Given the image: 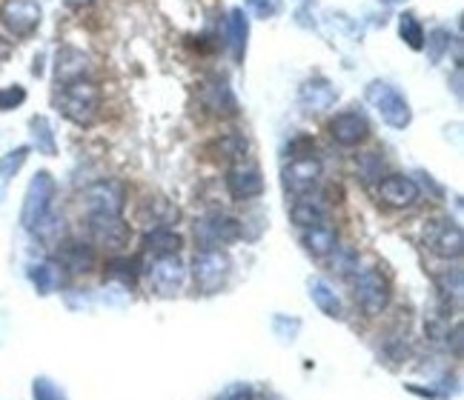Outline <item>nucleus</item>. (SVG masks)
Here are the masks:
<instances>
[{
	"label": "nucleus",
	"mask_w": 464,
	"mask_h": 400,
	"mask_svg": "<svg viewBox=\"0 0 464 400\" xmlns=\"http://www.w3.org/2000/svg\"><path fill=\"white\" fill-rule=\"evenodd\" d=\"M106 275L121 281L123 286H130V283H135V275H138V271H135V261H112Z\"/></svg>",
	"instance_id": "33"
},
{
	"label": "nucleus",
	"mask_w": 464,
	"mask_h": 400,
	"mask_svg": "<svg viewBox=\"0 0 464 400\" xmlns=\"http://www.w3.org/2000/svg\"><path fill=\"white\" fill-rule=\"evenodd\" d=\"M290 217L293 224H298L301 229H315V226H327V209L318 204V200H313L310 195L298 197L293 209H290Z\"/></svg>",
	"instance_id": "20"
},
{
	"label": "nucleus",
	"mask_w": 464,
	"mask_h": 400,
	"mask_svg": "<svg viewBox=\"0 0 464 400\" xmlns=\"http://www.w3.org/2000/svg\"><path fill=\"white\" fill-rule=\"evenodd\" d=\"M246 6L266 21V17H276L281 12V0H246Z\"/></svg>",
	"instance_id": "36"
},
{
	"label": "nucleus",
	"mask_w": 464,
	"mask_h": 400,
	"mask_svg": "<svg viewBox=\"0 0 464 400\" xmlns=\"http://www.w3.org/2000/svg\"><path fill=\"white\" fill-rule=\"evenodd\" d=\"M212 157H218L224 163H236L246 155V140L241 135H224L209 147Z\"/></svg>",
	"instance_id": "28"
},
{
	"label": "nucleus",
	"mask_w": 464,
	"mask_h": 400,
	"mask_svg": "<svg viewBox=\"0 0 464 400\" xmlns=\"http://www.w3.org/2000/svg\"><path fill=\"white\" fill-rule=\"evenodd\" d=\"M384 4H404V0H384Z\"/></svg>",
	"instance_id": "41"
},
{
	"label": "nucleus",
	"mask_w": 464,
	"mask_h": 400,
	"mask_svg": "<svg viewBox=\"0 0 464 400\" xmlns=\"http://www.w3.org/2000/svg\"><path fill=\"white\" fill-rule=\"evenodd\" d=\"M313 149H315L313 138H298L295 143H290V155H293V160H298V157H313Z\"/></svg>",
	"instance_id": "38"
},
{
	"label": "nucleus",
	"mask_w": 464,
	"mask_h": 400,
	"mask_svg": "<svg viewBox=\"0 0 464 400\" xmlns=\"http://www.w3.org/2000/svg\"><path fill=\"white\" fill-rule=\"evenodd\" d=\"M29 152H32V147H17V149H12L0 157V180H12L17 172H21Z\"/></svg>",
	"instance_id": "30"
},
{
	"label": "nucleus",
	"mask_w": 464,
	"mask_h": 400,
	"mask_svg": "<svg viewBox=\"0 0 464 400\" xmlns=\"http://www.w3.org/2000/svg\"><path fill=\"white\" fill-rule=\"evenodd\" d=\"M229 271H232V261H229V254L221 249H201L192 261L195 289H198L201 295L221 292V286L227 283Z\"/></svg>",
	"instance_id": "3"
},
{
	"label": "nucleus",
	"mask_w": 464,
	"mask_h": 400,
	"mask_svg": "<svg viewBox=\"0 0 464 400\" xmlns=\"http://www.w3.org/2000/svg\"><path fill=\"white\" fill-rule=\"evenodd\" d=\"M83 206L89 214H121L123 212V186L115 180H101L92 184L83 195Z\"/></svg>",
	"instance_id": "9"
},
{
	"label": "nucleus",
	"mask_w": 464,
	"mask_h": 400,
	"mask_svg": "<svg viewBox=\"0 0 464 400\" xmlns=\"http://www.w3.org/2000/svg\"><path fill=\"white\" fill-rule=\"evenodd\" d=\"M89 232L95 243L106 249H123L130 243V224L121 214H89Z\"/></svg>",
	"instance_id": "10"
},
{
	"label": "nucleus",
	"mask_w": 464,
	"mask_h": 400,
	"mask_svg": "<svg viewBox=\"0 0 464 400\" xmlns=\"http://www.w3.org/2000/svg\"><path fill=\"white\" fill-rule=\"evenodd\" d=\"M273 329H276V335L284 340V343H293L295 340V335H298V329H301V320H295V318H284V315H276L273 318Z\"/></svg>",
	"instance_id": "34"
},
{
	"label": "nucleus",
	"mask_w": 464,
	"mask_h": 400,
	"mask_svg": "<svg viewBox=\"0 0 464 400\" xmlns=\"http://www.w3.org/2000/svg\"><path fill=\"white\" fill-rule=\"evenodd\" d=\"M29 281L34 283V289H38V295H52L63 286V271L58 263H52V261L34 263L29 269Z\"/></svg>",
	"instance_id": "23"
},
{
	"label": "nucleus",
	"mask_w": 464,
	"mask_h": 400,
	"mask_svg": "<svg viewBox=\"0 0 464 400\" xmlns=\"http://www.w3.org/2000/svg\"><path fill=\"white\" fill-rule=\"evenodd\" d=\"M379 197L392 209H407L419 200V184L407 175H387L379 184Z\"/></svg>",
	"instance_id": "14"
},
{
	"label": "nucleus",
	"mask_w": 464,
	"mask_h": 400,
	"mask_svg": "<svg viewBox=\"0 0 464 400\" xmlns=\"http://www.w3.org/2000/svg\"><path fill=\"white\" fill-rule=\"evenodd\" d=\"M201 103L209 109L212 115L221 118H236L238 115V100L232 95V89L224 78H209L201 86Z\"/></svg>",
	"instance_id": "15"
},
{
	"label": "nucleus",
	"mask_w": 464,
	"mask_h": 400,
	"mask_svg": "<svg viewBox=\"0 0 464 400\" xmlns=\"http://www.w3.org/2000/svg\"><path fill=\"white\" fill-rule=\"evenodd\" d=\"M32 397L34 400H69L66 392L55 384V380H49V377H34Z\"/></svg>",
	"instance_id": "32"
},
{
	"label": "nucleus",
	"mask_w": 464,
	"mask_h": 400,
	"mask_svg": "<svg viewBox=\"0 0 464 400\" xmlns=\"http://www.w3.org/2000/svg\"><path fill=\"white\" fill-rule=\"evenodd\" d=\"M86 69H89V58L75 49V46H61L58 49V58H55V81L61 86L66 83H72V81H81L86 75Z\"/></svg>",
	"instance_id": "17"
},
{
	"label": "nucleus",
	"mask_w": 464,
	"mask_h": 400,
	"mask_svg": "<svg viewBox=\"0 0 464 400\" xmlns=\"http://www.w3.org/2000/svg\"><path fill=\"white\" fill-rule=\"evenodd\" d=\"M181 234L172 232V229H150L144 234V249L150 254H158V258H164V254H178L181 252Z\"/></svg>",
	"instance_id": "25"
},
{
	"label": "nucleus",
	"mask_w": 464,
	"mask_h": 400,
	"mask_svg": "<svg viewBox=\"0 0 464 400\" xmlns=\"http://www.w3.org/2000/svg\"><path fill=\"white\" fill-rule=\"evenodd\" d=\"M24 100H26L24 86H6V89H0V112H12V109H17Z\"/></svg>",
	"instance_id": "35"
},
{
	"label": "nucleus",
	"mask_w": 464,
	"mask_h": 400,
	"mask_svg": "<svg viewBox=\"0 0 464 400\" xmlns=\"http://www.w3.org/2000/svg\"><path fill=\"white\" fill-rule=\"evenodd\" d=\"M327 132L338 147H359L370 135V123L362 112H342L327 123Z\"/></svg>",
	"instance_id": "12"
},
{
	"label": "nucleus",
	"mask_w": 464,
	"mask_h": 400,
	"mask_svg": "<svg viewBox=\"0 0 464 400\" xmlns=\"http://www.w3.org/2000/svg\"><path fill=\"white\" fill-rule=\"evenodd\" d=\"M216 400H253V386L249 384H229Z\"/></svg>",
	"instance_id": "37"
},
{
	"label": "nucleus",
	"mask_w": 464,
	"mask_h": 400,
	"mask_svg": "<svg viewBox=\"0 0 464 400\" xmlns=\"http://www.w3.org/2000/svg\"><path fill=\"white\" fill-rule=\"evenodd\" d=\"M227 189L236 200H249L258 197L264 192V177L258 172V167H249V163H236L227 172Z\"/></svg>",
	"instance_id": "16"
},
{
	"label": "nucleus",
	"mask_w": 464,
	"mask_h": 400,
	"mask_svg": "<svg viewBox=\"0 0 464 400\" xmlns=\"http://www.w3.org/2000/svg\"><path fill=\"white\" fill-rule=\"evenodd\" d=\"M52 197H55V177L49 172H38L26 186L24 195V209H21V224L24 229H34L44 217L49 214Z\"/></svg>",
	"instance_id": "6"
},
{
	"label": "nucleus",
	"mask_w": 464,
	"mask_h": 400,
	"mask_svg": "<svg viewBox=\"0 0 464 400\" xmlns=\"http://www.w3.org/2000/svg\"><path fill=\"white\" fill-rule=\"evenodd\" d=\"M92 0H66V6H72V9H81V6H89Z\"/></svg>",
	"instance_id": "40"
},
{
	"label": "nucleus",
	"mask_w": 464,
	"mask_h": 400,
	"mask_svg": "<svg viewBox=\"0 0 464 400\" xmlns=\"http://www.w3.org/2000/svg\"><path fill=\"white\" fill-rule=\"evenodd\" d=\"M284 189L295 197H304L318 186V177H321V167L315 157H298L290 160V167H284Z\"/></svg>",
	"instance_id": "11"
},
{
	"label": "nucleus",
	"mask_w": 464,
	"mask_h": 400,
	"mask_svg": "<svg viewBox=\"0 0 464 400\" xmlns=\"http://www.w3.org/2000/svg\"><path fill=\"white\" fill-rule=\"evenodd\" d=\"M362 167L367 169V177H379V172H382V167H384V160L376 155V152H367V155H362Z\"/></svg>",
	"instance_id": "39"
},
{
	"label": "nucleus",
	"mask_w": 464,
	"mask_h": 400,
	"mask_svg": "<svg viewBox=\"0 0 464 400\" xmlns=\"http://www.w3.org/2000/svg\"><path fill=\"white\" fill-rule=\"evenodd\" d=\"M353 298L367 315H382L390 303V286L376 269H355L350 275Z\"/></svg>",
	"instance_id": "4"
},
{
	"label": "nucleus",
	"mask_w": 464,
	"mask_h": 400,
	"mask_svg": "<svg viewBox=\"0 0 464 400\" xmlns=\"http://www.w3.org/2000/svg\"><path fill=\"white\" fill-rule=\"evenodd\" d=\"M424 246L430 249L436 258L456 261L464 252V234L450 217H433V221L424 224Z\"/></svg>",
	"instance_id": "5"
},
{
	"label": "nucleus",
	"mask_w": 464,
	"mask_h": 400,
	"mask_svg": "<svg viewBox=\"0 0 464 400\" xmlns=\"http://www.w3.org/2000/svg\"><path fill=\"white\" fill-rule=\"evenodd\" d=\"M238 238H241V224L229 214L216 212L195 221V241H198L201 249H221Z\"/></svg>",
	"instance_id": "7"
},
{
	"label": "nucleus",
	"mask_w": 464,
	"mask_h": 400,
	"mask_svg": "<svg viewBox=\"0 0 464 400\" xmlns=\"http://www.w3.org/2000/svg\"><path fill=\"white\" fill-rule=\"evenodd\" d=\"M150 281L160 295H178L187 281V269L178 261V254H164V258H158L155 266L150 269Z\"/></svg>",
	"instance_id": "13"
},
{
	"label": "nucleus",
	"mask_w": 464,
	"mask_h": 400,
	"mask_svg": "<svg viewBox=\"0 0 464 400\" xmlns=\"http://www.w3.org/2000/svg\"><path fill=\"white\" fill-rule=\"evenodd\" d=\"M427 41V54H430V61L439 63L441 54L450 49V32L448 29H433L430 34H424Z\"/></svg>",
	"instance_id": "31"
},
{
	"label": "nucleus",
	"mask_w": 464,
	"mask_h": 400,
	"mask_svg": "<svg viewBox=\"0 0 464 400\" xmlns=\"http://www.w3.org/2000/svg\"><path fill=\"white\" fill-rule=\"evenodd\" d=\"M58 266L69 271H89L95 266V252L83 243H63L58 252Z\"/></svg>",
	"instance_id": "24"
},
{
	"label": "nucleus",
	"mask_w": 464,
	"mask_h": 400,
	"mask_svg": "<svg viewBox=\"0 0 464 400\" xmlns=\"http://www.w3.org/2000/svg\"><path fill=\"white\" fill-rule=\"evenodd\" d=\"M29 135H32V147L38 149L41 155L52 157L58 155V143H55V132H52V123L46 115H34L29 120Z\"/></svg>",
	"instance_id": "26"
},
{
	"label": "nucleus",
	"mask_w": 464,
	"mask_h": 400,
	"mask_svg": "<svg viewBox=\"0 0 464 400\" xmlns=\"http://www.w3.org/2000/svg\"><path fill=\"white\" fill-rule=\"evenodd\" d=\"M58 106L66 120H72L75 126H89V123H95L101 112V89L86 78L72 81L61 89Z\"/></svg>",
	"instance_id": "1"
},
{
	"label": "nucleus",
	"mask_w": 464,
	"mask_h": 400,
	"mask_svg": "<svg viewBox=\"0 0 464 400\" xmlns=\"http://www.w3.org/2000/svg\"><path fill=\"white\" fill-rule=\"evenodd\" d=\"M364 98L392 129H407L410 120H413V109H410L407 98L387 81H370L364 86Z\"/></svg>",
	"instance_id": "2"
},
{
	"label": "nucleus",
	"mask_w": 464,
	"mask_h": 400,
	"mask_svg": "<svg viewBox=\"0 0 464 400\" xmlns=\"http://www.w3.org/2000/svg\"><path fill=\"white\" fill-rule=\"evenodd\" d=\"M304 246L310 254H315V258H327V254H333L338 249V238L330 226H315V229H307Z\"/></svg>",
	"instance_id": "27"
},
{
	"label": "nucleus",
	"mask_w": 464,
	"mask_h": 400,
	"mask_svg": "<svg viewBox=\"0 0 464 400\" xmlns=\"http://www.w3.org/2000/svg\"><path fill=\"white\" fill-rule=\"evenodd\" d=\"M227 34H229V49H232V61L241 63L244 52H246V38H249V21L244 9H232L227 17Z\"/></svg>",
	"instance_id": "21"
},
{
	"label": "nucleus",
	"mask_w": 464,
	"mask_h": 400,
	"mask_svg": "<svg viewBox=\"0 0 464 400\" xmlns=\"http://www.w3.org/2000/svg\"><path fill=\"white\" fill-rule=\"evenodd\" d=\"M138 221L152 229H169L178 221V206H172L167 197H147L138 209Z\"/></svg>",
	"instance_id": "19"
},
{
	"label": "nucleus",
	"mask_w": 464,
	"mask_h": 400,
	"mask_svg": "<svg viewBox=\"0 0 464 400\" xmlns=\"http://www.w3.org/2000/svg\"><path fill=\"white\" fill-rule=\"evenodd\" d=\"M41 17L44 12L38 0H4V6H0V24L14 38H29L41 26Z\"/></svg>",
	"instance_id": "8"
},
{
	"label": "nucleus",
	"mask_w": 464,
	"mask_h": 400,
	"mask_svg": "<svg viewBox=\"0 0 464 400\" xmlns=\"http://www.w3.org/2000/svg\"><path fill=\"white\" fill-rule=\"evenodd\" d=\"M307 289H310V300H313L327 318H342V300H338L335 289H333L327 281L310 278V281H307Z\"/></svg>",
	"instance_id": "22"
},
{
	"label": "nucleus",
	"mask_w": 464,
	"mask_h": 400,
	"mask_svg": "<svg viewBox=\"0 0 464 400\" xmlns=\"http://www.w3.org/2000/svg\"><path fill=\"white\" fill-rule=\"evenodd\" d=\"M399 34L410 49H424V26L419 24V17L413 12H404L399 17Z\"/></svg>",
	"instance_id": "29"
},
{
	"label": "nucleus",
	"mask_w": 464,
	"mask_h": 400,
	"mask_svg": "<svg viewBox=\"0 0 464 400\" xmlns=\"http://www.w3.org/2000/svg\"><path fill=\"white\" fill-rule=\"evenodd\" d=\"M338 92H335V86L324 78H313L307 81L304 86H301V92H298V100L301 106L307 109V112H324V109H330L335 103Z\"/></svg>",
	"instance_id": "18"
}]
</instances>
